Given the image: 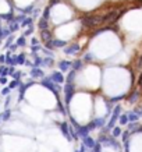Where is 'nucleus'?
Masks as SVG:
<instances>
[{
    "mask_svg": "<svg viewBox=\"0 0 142 152\" xmlns=\"http://www.w3.org/2000/svg\"><path fill=\"white\" fill-rule=\"evenodd\" d=\"M63 92H64V105H66V107H67V106L71 103L73 98L75 96V94H77V85H75V84L64 83Z\"/></svg>",
    "mask_w": 142,
    "mask_h": 152,
    "instance_id": "f257e3e1",
    "label": "nucleus"
},
{
    "mask_svg": "<svg viewBox=\"0 0 142 152\" xmlns=\"http://www.w3.org/2000/svg\"><path fill=\"white\" fill-rule=\"evenodd\" d=\"M81 45L79 43H67L64 48H63V53L67 56H78L79 52H81Z\"/></svg>",
    "mask_w": 142,
    "mask_h": 152,
    "instance_id": "f03ea898",
    "label": "nucleus"
},
{
    "mask_svg": "<svg viewBox=\"0 0 142 152\" xmlns=\"http://www.w3.org/2000/svg\"><path fill=\"white\" fill-rule=\"evenodd\" d=\"M25 60H27V53H15V64L17 66H24L25 63Z\"/></svg>",
    "mask_w": 142,
    "mask_h": 152,
    "instance_id": "ddd939ff",
    "label": "nucleus"
},
{
    "mask_svg": "<svg viewBox=\"0 0 142 152\" xmlns=\"http://www.w3.org/2000/svg\"><path fill=\"white\" fill-rule=\"evenodd\" d=\"M1 116H3V123H7L11 119V116H13V110L10 107H7L4 110H1Z\"/></svg>",
    "mask_w": 142,
    "mask_h": 152,
    "instance_id": "2eb2a0df",
    "label": "nucleus"
},
{
    "mask_svg": "<svg viewBox=\"0 0 142 152\" xmlns=\"http://www.w3.org/2000/svg\"><path fill=\"white\" fill-rule=\"evenodd\" d=\"M36 45H41V41L38 38H31V46H36Z\"/></svg>",
    "mask_w": 142,
    "mask_h": 152,
    "instance_id": "a878e982",
    "label": "nucleus"
},
{
    "mask_svg": "<svg viewBox=\"0 0 142 152\" xmlns=\"http://www.w3.org/2000/svg\"><path fill=\"white\" fill-rule=\"evenodd\" d=\"M11 92H13V91H11V89H10V88L7 87V85H4V88H3V89L0 91V94H1L3 96H7V95H10Z\"/></svg>",
    "mask_w": 142,
    "mask_h": 152,
    "instance_id": "aec40b11",
    "label": "nucleus"
},
{
    "mask_svg": "<svg viewBox=\"0 0 142 152\" xmlns=\"http://www.w3.org/2000/svg\"><path fill=\"white\" fill-rule=\"evenodd\" d=\"M7 84H9V77L0 75V85H7Z\"/></svg>",
    "mask_w": 142,
    "mask_h": 152,
    "instance_id": "b1692460",
    "label": "nucleus"
},
{
    "mask_svg": "<svg viewBox=\"0 0 142 152\" xmlns=\"http://www.w3.org/2000/svg\"><path fill=\"white\" fill-rule=\"evenodd\" d=\"M120 134H121V130H120V127H113V129H111V137H113V138L119 137Z\"/></svg>",
    "mask_w": 142,
    "mask_h": 152,
    "instance_id": "6ab92c4d",
    "label": "nucleus"
},
{
    "mask_svg": "<svg viewBox=\"0 0 142 152\" xmlns=\"http://www.w3.org/2000/svg\"><path fill=\"white\" fill-rule=\"evenodd\" d=\"M29 77L32 80H42L45 77V71L42 67H32L29 71Z\"/></svg>",
    "mask_w": 142,
    "mask_h": 152,
    "instance_id": "20e7f679",
    "label": "nucleus"
},
{
    "mask_svg": "<svg viewBox=\"0 0 142 152\" xmlns=\"http://www.w3.org/2000/svg\"><path fill=\"white\" fill-rule=\"evenodd\" d=\"M53 66H55V57L42 56V64H41V67H43V69H52Z\"/></svg>",
    "mask_w": 142,
    "mask_h": 152,
    "instance_id": "0eeeda50",
    "label": "nucleus"
},
{
    "mask_svg": "<svg viewBox=\"0 0 142 152\" xmlns=\"http://www.w3.org/2000/svg\"><path fill=\"white\" fill-rule=\"evenodd\" d=\"M84 69V61L82 59H77L73 61V64H71V70H74V71H77V73H79L81 70Z\"/></svg>",
    "mask_w": 142,
    "mask_h": 152,
    "instance_id": "f8f14e48",
    "label": "nucleus"
},
{
    "mask_svg": "<svg viewBox=\"0 0 142 152\" xmlns=\"http://www.w3.org/2000/svg\"><path fill=\"white\" fill-rule=\"evenodd\" d=\"M17 49H18V46H17L15 43H11V45H10V46H9V49H7V50H9V52H11V53H13V52H15V50H17Z\"/></svg>",
    "mask_w": 142,
    "mask_h": 152,
    "instance_id": "bb28decb",
    "label": "nucleus"
},
{
    "mask_svg": "<svg viewBox=\"0 0 142 152\" xmlns=\"http://www.w3.org/2000/svg\"><path fill=\"white\" fill-rule=\"evenodd\" d=\"M32 34H33V27L31 25V27H28L27 29H25V32L23 34V37H25V38H27V37H31Z\"/></svg>",
    "mask_w": 142,
    "mask_h": 152,
    "instance_id": "412c9836",
    "label": "nucleus"
},
{
    "mask_svg": "<svg viewBox=\"0 0 142 152\" xmlns=\"http://www.w3.org/2000/svg\"><path fill=\"white\" fill-rule=\"evenodd\" d=\"M68 127H70V124H68V121H61V123H59V129H60V131H61V134H63V137H64L67 141H73L71 140V137H70V131H68Z\"/></svg>",
    "mask_w": 142,
    "mask_h": 152,
    "instance_id": "39448f33",
    "label": "nucleus"
},
{
    "mask_svg": "<svg viewBox=\"0 0 142 152\" xmlns=\"http://www.w3.org/2000/svg\"><path fill=\"white\" fill-rule=\"evenodd\" d=\"M128 123V116L127 115H123L120 117V124H127Z\"/></svg>",
    "mask_w": 142,
    "mask_h": 152,
    "instance_id": "393cba45",
    "label": "nucleus"
},
{
    "mask_svg": "<svg viewBox=\"0 0 142 152\" xmlns=\"http://www.w3.org/2000/svg\"><path fill=\"white\" fill-rule=\"evenodd\" d=\"M93 60V56H92V53H85L84 55V57H82V61H92Z\"/></svg>",
    "mask_w": 142,
    "mask_h": 152,
    "instance_id": "5701e85b",
    "label": "nucleus"
},
{
    "mask_svg": "<svg viewBox=\"0 0 142 152\" xmlns=\"http://www.w3.org/2000/svg\"><path fill=\"white\" fill-rule=\"evenodd\" d=\"M14 43H15L18 48H24L25 45H27V39H25V37H20L14 41Z\"/></svg>",
    "mask_w": 142,
    "mask_h": 152,
    "instance_id": "f3484780",
    "label": "nucleus"
},
{
    "mask_svg": "<svg viewBox=\"0 0 142 152\" xmlns=\"http://www.w3.org/2000/svg\"><path fill=\"white\" fill-rule=\"evenodd\" d=\"M4 69H6V64H0V75L3 74V71H4Z\"/></svg>",
    "mask_w": 142,
    "mask_h": 152,
    "instance_id": "c756f323",
    "label": "nucleus"
},
{
    "mask_svg": "<svg viewBox=\"0 0 142 152\" xmlns=\"http://www.w3.org/2000/svg\"><path fill=\"white\" fill-rule=\"evenodd\" d=\"M92 121H93V126H95V129H103V127L106 126L105 117H96V119H93Z\"/></svg>",
    "mask_w": 142,
    "mask_h": 152,
    "instance_id": "4468645a",
    "label": "nucleus"
},
{
    "mask_svg": "<svg viewBox=\"0 0 142 152\" xmlns=\"http://www.w3.org/2000/svg\"><path fill=\"white\" fill-rule=\"evenodd\" d=\"M49 78H50L55 84H59V85L64 84V81H66L64 74L61 73V71H59V70H55V71H52V74L49 75Z\"/></svg>",
    "mask_w": 142,
    "mask_h": 152,
    "instance_id": "7ed1b4c3",
    "label": "nucleus"
},
{
    "mask_svg": "<svg viewBox=\"0 0 142 152\" xmlns=\"http://www.w3.org/2000/svg\"><path fill=\"white\" fill-rule=\"evenodd\" d=\"M23 75H24V73H21V71H17V70H15L11 77H13V80H17V81H20V78H21Z\"/></svg>",
    "mask_w": 142,
    "mask_h": 152,
    "instance_id": "4be33fe9",
    "label": "nucleus"
},
{
    "mask_svg": "<svg viewBox=\"0 0 142 152\" xmlns=\"http://www.w3.org/2000/svg\"><path fill=\"white\" fill-rule=\"evenodd\" d=\"M64 83H68V84H75L77 83V71L70 70L68 73H67V77H66Z\"/></svg>",
    "mask_w": 142,
    "mask_h": 152,
    "instance_id": "9b49d317",
    "label": "nucleus"
},
{
    "mask_svg": "<svg viewBox=\"0 0 142 152\" xmlns=\"http://www.w3.org/2000/svg\"><path fill=\"white\" fill-rule=\"evenodd\" d=\"M31 25H32V18H31V17H25V18L20 23V27H23V28L31 27Z\"/></svg>",
    "mask_w": 142,
    "mask_h": 152,
    "instance_id": "dca6fc26",
    "label": "nucleus"
},
{
    "mask_svg": "<svg viewBox=\"0 0 142 152\" xmlns=\"http://www.w3.org/2000/svg\"><path fill=\"white\" fill-rule=\"evenodd\" d=\"M24 64H25V66H27V67H29V69H32V67H33V63H32V61H31V60H25V63H24Z\"/></svg>",
    "mask_w": 142,
    "mask_h": 152,
    "instance_id": "cd10ccee",
    "label": "nucleus"
},
{
    "mask_svg": "<svg viewBox=\"0 0 142 152\" xmlns=\"http://www.w3.org/2000/svg\"><path fill=\"white\" fill-rule=\"evenodd\" d=\"M53 38H55V35H53V32H52L50 29H42L41 31V39L43 43L49 42L50 39H53Z\"/></svg>",
    "mask_w": 142,
    "mask_h": 152,
    "instance_id": "1a4fd4ad",
    "label": "nucleus"
},
{
    "mask_svg": "<svg viewBox=\"0 0 142 152\" xmlns=\"http://www.w3.org/2000/svg\"><path fill=\"white\" fill-rule=\"evenodd\" d=\"M20 83H21V81H17V80H13V81H10V83L7 84V87H9L10 89H11V91H14L15 88H18Z\"/></svg>",
    "mask_w": 142,
    "mask_h": 152,
    "instance_id": "a211bd4d",
    "label": "nucleus"
},
{
    "mask_svg": "<svg viewBox=\"0 0 142 152\" xmlns=\"http://www.w3.org/2000/svg\"><path fill=\"white\" fill-rule=\"evenodd\" d=\"M81 140H82V142L81 144H82L87 149H92V148L95 147V144H96V141L92 138L91 135H87V137H84V138H81Z\"/></svg>",
    "mask_w": 142,
    "mask_h": 152,
    "instance_id": "6e6552de",
    "label": "nucleus"
},
{
    "mask_svg": "<svg viewBox=\"0 0 142 152\" xmlns=\"http://www.w3.org/2000/svg\"><path fill=\"white\" fill-rule=\"evenodd\" d=\"M89 129L87 127V124H81L79 127L77 129V134H78V137L79 138H84V137H87V135H89Z\"/></svg>",
    "mask_w": 142,
    "mask_h": 152,
    "instance_id": "9d476101",
    "label": "nucleus"
},
{
    "mask_svg": "<svg viewBox=\"0 0 142 152\" xmlns=\"http://www.w3.org/2000/svg\"><path fill=\"white\" fill-rule=\"evenodd\" d=\"M71 64H73V61L71 60H60L59 63H57V66H59V71H61V73H68L70 70H71Z\"/></svg>",
    "mask_w": 142,
    "mask_h": 152,
    "instance_id": "423d86ee",
    "label": "nucleus"
},
{
    "mask_svg": "<svg viewBox=\"0 0 142 152\" xmlns=\"http://www.w3.org/2000/svg\"><path fill=\"white\" fill-rule=\"evenodd\" d=\"M6 63V55H0V64H4Z\"/></svg>",
    "mask_w": 142,
    "mask_h": 152,
    "instance_id": "c85d7f7f",
    "label": "nucleus"
}]
</instances>
